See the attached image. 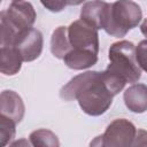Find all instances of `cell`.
Here are the masks:
<instances>
[{"mask_svg": "<svg viewBox=\"0 0 147 147\" xmlns=\"http://www.w3.org/2000/svg\"><path fill=\"white\" fill-rule=\"evenodd\" d=\"M106 2L105 1H87L80 9V20L94 26L96 30L101 29Z\"/></svg>", "mask_w": 147, "mask_h": 147, "instance_id": "12", "label": "cell"}, {"mask_svg": "<svg viewBox=\"0 0 147 147\" xmlns=\"http://www.w3.org/2000/svg\"><path fill=\"white\" fill-rule=\"evenodd\" d=\"M36 11L28 1H11L9 6L0 13V44L13 46L16 37L32 28L36 22Z\"/></svg>", "mask_w": 147, "mask_h": 147, "instance_id": "3", "label": "cell"}, {"mask_svg": "<svg viewBox=\"0 0 147 147\" xmlns=\"http://www.w3.org/2000/svg\"><path fill=\"white\" fill-rule=\"evenodd\" d=\"M15 129L16 123L13 119L0 115V147H6V145L13 140L15 137Z\"/></svg>", "mask_w": 147, "mask_h": 147, "instance_id": "15", "label": "cell"}, {"mask_svg": "<svg viewBox=\"0 0 147 147\" xmlns=\"http://www.w3.org/2000/svg\"><path fill=\"white\" fill-rule=\"evenodd\" d=\"M42 6H45L46 8H48V10L51 11H61L63 9V7H65L67 5H71L72 2H63V1H42L41 2Z\"/></svg>", "mask_w": 147, "mask_h": 147, "instance_id": "18", "label": "cell"}, {"mask_svg": "<svg viewBox=\"0 0 147 147\" xmlns=\"http://www.w3.org/2000/svg\"><path fill=\"white\" fill-rule=\"evenodd\" d=\"M29 140L32 147H60L57 136L48 129H38L31 132Z\"/></svg>", "mask_w": 147, "mask_h": 147, "instance_id": "14", "label": "cell"}, {"mask_svg": "<svg viewBox=\"0 0 147 147\" xmlns=\"http://www.w3.org/2000/svg\"><path fill=\"white\" fill-rule=\"evenodd\" d=\"M142 18V11L134 1H115L106 2L101 29L108 34L122 38L130 30L136 28Z\"/></svg>", "mask_w": 147, "mask_h": 147, "instance_id": "2", "label": "cell"}, {"mask_svg": "<svg viewBox=\"0 0 147 147\" xmlns=\"http://www.w3.org/2000/svg\"><path fill=\"white\" fill-rule=\"evenodd\" d=\"M108 57L110 63L107 69L125 83L134 84L141 77V70L136 59V46L129 40H119L109 47Z\"/></svg>", "mask_w": 147, "mask_h": 147, "instance_id": "4", "label": "cell"}, {"mask_svg": "<svg viewBox=\"0 0 147 147\" xmlns=\"http://www.w3.org/2000/svg\"><path fill=\"white\" fill-rule=\"evenodd\" d=\"M9 147H32L30 140L25 139V138H21V139H17L15 141H13Z\"/></svg>", "mask_w": 147, "mask_h": 147, "instance_id": "19", "label": "cell"}, {"mask_svg": "<svg viewBox=\"0 0 147 147\" xmlns=\"http://www.w3.org/2000/svg\"><path fill=\"white\" fill-rule=\"evenodd\" d=\"M140 31H141V33H142L145 37H147V18L141 23V25H140Z\"/></svg>", "mask_w": 147, "mask_h": 147, "instance_id": "20", "label": "cell"}, {"mask_svg": "<svg viewBox=\"0 0 147 147\" xmlns=\"http://www.w3.org/2000/svg\"><path fill=\"white\" fill-rule=\"evenodd\" d=\"M123 99L126 108L132 113H145L147 110V85L132 84L125 90Z\"/></svg>", "mask_w": 147, "mask_h": 147, "instance_id": "9", "label": "cell"}, {"mask_svg": "<svg viewBox=\"0 0 147 147\" xmlns=\"http://www.w3.org/2000/svg\"><path fill=\"white\" fill-rule=\"evenodd\" d=\"M137 133V129L125 118L114 119L106 131L95 137L90 147H131Z\"/></svg>", "mask_w": 147, "mask_h": 147, "instance_id": "5", "label": "cell"}, {"mask_svg": "<svg viewBox=\"0 0 147 147\" xmlns=\"http://www.w3.org/2000/svg\"><path fill=\"white\" fill-rule=\"evenodd\" d=\"M65 101L77 100L80 109L90 116L105 114L113 102V93L107 87L102 71H86L71 78L60 91Z\"/></svg>", "mask_w": 147, "mask_h": 147, "instance_id": "1", "label": "cell"}, {"mask_svg": "<svg viewBox=\"0 0 147 147\" xmlns=\"http://www.w3.org/2000/svg\"><path fill=\"white\" fill-rule=\"evenodd\" d=\"M0 111L1 115L13 119L17 124L24 116V102L16 92L10 90L2 91L0 94Z\"/></svg>", "mask_w": 147, "mask_h": 147, "instance_id": "8", "label": "cell"}, {"mask_svg": "<svg viewBox=\"0 0 147 147\" xmlns=\"http://www.w3.org/2000/svg\"><path fill=\"white\" fill-rule=\"evenodd\" d=\"M42 45L44 38L41 32L38 29L30 28L16 37L13 46L20 52L23 61L31 62L40 56Z\"/></svg>", "mask_w": 147, "mask_h": 147, "instance_id": "7", "label": "cell"}, {"mask_svg": "<svg viewBox=\"0 0 147 147\" xmlns=\"http://www.w3.org/2000/svg\"><path fill=\"white\" fill-rule=\"evenodd\" d=\"M71 51V46L68 39V26L56 28L51 38V52L57 59H64V56Z\"/></svg>", "mask_w": 147, "mask_h": 147, "instance_id": "13", "label": "cell"}, {"mask_svg": "<svg viewBox=\"0 0 147 147\" xmlns=\"http://www.w3.org/2000/svg\"><path fill=\"white\" fill-rule=\"evenodd\" d=\"M64 64L74 70H84L98 62V54L90 51L72 49L63 59Z\"/></svg>", "mask_w": 147, "mask_h": 147, "instance_id": "11", "label": "cell"}, {"mask_svg": "<svg viewBox=\"0 0 147 147\" xmlns=\"http://www.w3.org/2000/svg\"><path fill=\"white\" fill-rule=\"evenodd\" d=\"M68 39L72 49L99 53L98 30L83 20H77L68 26Z\"/></svg>", "mask_w": 147, "mask_h": 147, "instance_id": "6", "label": "cell"}, {"mask_svg": "<svg viewBox=\"0 0 147 147\" xmlns=\"http://www.w3.org/2000/svg\"><path fill=\"white\" fill-rule=\"evenodd\" d=\"M131 147H147V131L138 129Z\"/></svg>", "mask_w": 147, "mask_h": 147, "instance_id": "17", "label": "cell"}, {"mask_svg": "<svg viewBox=\"0 0 147 147\" xmlns=\"http://www.w3.org/2000/svg\"><path fill=\"white\" fill-rule=\"evenodd\" d=\"M136 59L139 68L147 72V39L141 40L136 46Z\"/></svg>", "mask_w": 147, "mask_h": 147, "instance_id": "16", "label": "cell"}, {"mask_svg": "<svg viewBox=\"0 0 147 147\" xmlns=\"http://www.w3.org/2000/svg\"><path fill=\"white\" fill-rule=\"evenodd\" d=\"M23 59L14 46H3L0 49V71L6 76L16 75L22 65Z\"/></svg>", "mask_w": 147, "mask_h": 147, "instance_id": "10", "label": "cell"}]
</instances>
